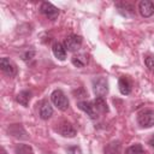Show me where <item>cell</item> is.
Masks as SVG:
<instances>
[{
    "label": "cell",
    "mask_w": 154,
    "mask_h": 154,
    "mask_svg": "<svg viewBox=\"0 0 154 154\" xmlns=\"http://www.w3.org/2000/svg\"><path fill=\"white\" fill-rule=\"evenodd\" d=\"M51 101L60 111H66L69 108V99L60 89H55L51 94Z\"/></svg>",
    "instance_id": "6da1fadb"
},
{
    "label": "cell",
    "mask_w": 154,
    "mask_h": 154,
    "mask_svg": "<svg viewBox=\"0 0 154 154\" xmlns=\"http://www.w3.org/2000/svg\"><path fill=\"white\" fill-rule=\"evenodd\" d=\"M137 123L141 128L148 129L154 125V109L147 108L138 113L137 116Z\"/></svg>",
    "instance_id": "7a4b0ae2"
},
{
    "label": "cell",
    "mask_w": 154,
    "mask_h": 154,
    "mask_svg": "<svg viewBox=\"0 0 154 154\" xmlns=\"http://www.w3.org/2000/svg\"><path fill=\"white\" fill-rule=\"evenodd\" d=\"M93 89L96 97H103L108 93V82L105 77H97L93 79Z\"/></svg>",
    "instance_id": "3957f363"
},
{
    "label": "cell",
    "mask_w": 154,
    "mask_h": 154,
    "mask_svg": "<svg viewBox=\"0 0 154 154\" xmlns=\"http://www.w3.org/2000/svg\"><path fill=\"white\" fill-rule=\"evenodd\" d=\"M77 106H78L79 109H82L83 112H85L89 116V118H91V119L99 118V114L100 113L97 112L94 102H90V101H78L77 102Z\"/></svg>",
    "instance_id": "277c9868"
},
{
    "label": "cell",
    "mask_w": 154,
    "mask_h": 154,
    "mask_svg": "<svg viewBox=\"0 0 154 154\" xmlns=\"http://www.w3.org/2000/svg\"><path fill=\"white\" fill-rule=\"evenodd\" d=\"M64 46L67 51L70 52H76L81 48L82 46V37L78 36V35H70L65 38V42H64Z\"/></svg>",
    "instance_id": "5b68a950"
},
{
    "label": "cell",
    "mask_w": 154,
    "mask_h": 154,
    "mask_svg": "<svg viewBox=\"0 0 154 154\" xmlns=\"http://www.w3.org/2000/svg\"><path fill=\"white\" fill-rule=\"evenodd\" d=\"M57 131L64 136V137H75L76 136V129L72 126L71 123L66 122V120H61L59 124H58V128H57Z\"/></svg>",
    "instance_id": "8992f818"
},
{
    "label": "cell",
    "mask_w": 154,
    "mask_h": 154,
    "mask_svg": "<svg viewBox=\"0 0 154 154\" xmlns=\"http://www.w3.org/2000/svg\"><path fill=\"white\" fill-rule=\"evenodd\" d=\"M40 10H41V12H42L48 19H51V20L57 19V17L59 16V10H58L54 5H52L51 2H47V1H45V2L41 4Z\"/></svg>",
    "instance_id": "52a82bcc"
},
{
    "label": "cell",
    "mask_w": 154,
    "mask_h": 154,
    "mask_svg": "<svg viewBox=\"0 0 154 154\" xmlns=\"http://www.w3.org/2000/svg\"><path fill=\"white\" fill-rule=\"evenodd\" d=\"M0 67H1L2 72H5L10 77H13V76L17 75V66H16V64L12 60H10L8 58H6V57L1 58V60H0Z\"/></svg>",
    "instance_id": "ba28073f"
},
{
    "label": "cell",
    "mask_w": 154,
    "mask_h": 154,
    "mask_svg": "<svg viewBox=\"0 0 154 154\" xmlns=\"http://www.w3.org/2000/svg\"><path fill=\"white\" fill-rule=\"evenodd\" d=\"M138 11L142 17L148 18V17L153 16V13H154V4L149 0H142L138 4Z\"/></svg>",
    "instance_id": "9c48e42d"
},
{
    "label": "cell",
    "mask_w": 154,
    "mask_h": 154,
    "mask_svg": "<svg viewBox=\"0 0 154 154\" xmlns=\"http://www.w3.org/2000/svg\"><path fill=\"white\" fill-rule=\"evenodd\" d=\"M40 118L43 120H47L51 118V116L53 114V107L51 106V103L48 101H42L40 105Z\"/></svg>",
    "instance_id": "30bf717a"
},
{
    "label": "cell",
    "mask_w": 154,
    "mask_h": 154,
    "mask_svg": "<svg viewBox=\"0 0 154 154\" xmlns=\"http://www.w3.org/2000/svg\"><path fill=\"white\" fill-rule=\"evenodd\" d=\"M52 51L55 58H58L59 60H65L66 58V48L64 45H61L60 42H55L52 46Z\"/></svg>",
    "instance_id": "8fae6325"
},
{
    "label": "cell",
    "mask_w": 154,
    "mask_h": 154,
    "mask_svg": "<svg viewBox=\"0 0 154 154\" xmlns=\"http://www.w3.org/2000/svg\"><path fill=\"white\" fill-rule=\"evenodd\" d=\"M118 87H119V91L123 94V95H129L131 93V83L129 81L128 77L123 76L119 78L118 81Z\"/></svg>",
    "instance_id": "7c38bea8"
},
{
    "label": "cell",
    "mask_w": 154,
    "mask_h": 154,
    "mask_svg": "<svg viewBox=\"0 0 154 154\" xmlns=\"http://www.w3.org/2000/svg\"><path fill=\"white\" fill-rule=\"evenodd\" d=\"M30 97H31V93L29 90H22L18 93V95L16 96V101L18 103H20L22 106L26 107L29 105V101H30Z\"/></svg>",
    "instance_id": "4fadbf2b"
},
{
    "label": "cell",
    "mask_w": 154,
    "mask_h": 154,
    "mask_svg": "<svg viewBox=\"0 0 154 154\" xmlns=\"http://www.w3.org/2000/svg\"><path fill=\"white\" fill-rule=\"evenodd\" d=\"M72 64L76 66V67H84L87 64H88V55L87 54H83V53H79V54H76L72 57Z\"/></svg>",
    "instance_id": "5bb4252c"
},
{
    "label": "cell",
    "mask_w": 154,
    "mask_h": 154,
    "mask_svg": "<svg viewBox=\"0 0 154 154\" xmlns=\"http://www.w3.org/2000/svg\"><path fill=\"white\" fill-rule=\"evenodd\" d=\"M93 102H94V105H95V107H96V109H97L99 113H105V112L108 111L107 103H106V101H105L103 97H96Z\"/></svg>",
    "instance_id": "9a60e30c"
},
{
    "label": "cell",
    "mask_w": 154,
    "mask_h": 154,
    "mask_svg": "<svg viewBox=\"0 0 154 154\" xmlns=\"http://www.w3.org/2000/svg\"><path fill=\"white\" fill-rule=\"evenodd\" d=\"M125 154H146V152H144L142 144L136 143V144H132V146L128 147L126 150H125Z\"/></svg>",
    "instance_id": "2e32d148"
},
{
    "label": "cell",
    "mask_w": 154,
    "mask_h": 154,
    "mask_svg": "<svg viewBox=\"0 0 154 154\" xmlns=\"http://www.w3.org/2000/svg\"><path fill=\"white\" fill-rule=\"evenodd\" d=\"M117 7H118V10H119V11L125 10L124 16H126V17H129V13H128V12H130V14H131V16H134V14H135V10H134V7H132L129 2H119V4H117Z\"/></svg>",
    "instance_id": "e0dca14e"
},
{
    "label": "cell",
    "mask_w": 154,
    "mask_h": 154,
    "mask_svg": "<svg viewBox=\"0 0 154 154\" xmlns=\"http://www.w3.org/2000/svg\"><path fill=\"white\" fill-rule=\"evenodd\" d=\"M14 150H16V154H34L31 147L28 144H17Z\"/></svg>",
    "instance_id": "ac0fdd59"
},
{
    "label": "cell",
    "mask_w": 154,
    "mask_h": 154,
    "mask_svg": "<svg viewBox=\"0 0 154 154\" xmlns=\"http://www.w3.org/2000/svg\"><path fill=\"white\" fill-rule=\"evenodd\" d=\"M144 64H146V66H147L150 71L154 70V58H153L152 55H146V57H144Z\"/></svg>",
    "instance_id": "d6986e66"
},
{
    "label": "cell",
    "mask_w": 154,
    "mask_h": 154,
    "mask_svg": "<svg viewBox=\"0 0 154 154\" xmlns=\"http://www.w3.org/2000/svg\"><path fill=\"white\" fill-rule=\"evenodd\" d=\"M66 153L67 154H82V150L77 146H70L66 148Z\"/></svg>",
    "instance_id": "ffe728a7"
},
{
    "label": "cell",
    "mask_w": 154,
    "mask_h": 154,
    "mask_svg": "<svg viewBox=\"0 0 154 154\" xmlns=\"http://www.w3.org/2000/svg\"><path fill=\"white\" fill-rule=\"evenodd\" d=\"M34 55H35V52L34 51H28V52H25L23 54V60L24 61H29V60H31L34 58Z\"/></svg>",
    "instance_id": "44dd1931"
},
{
    "label": "cell",
    "mask_w": 154,
    "mask_h": 154,
    "mask_svg": "<svg viewBox=\"0 0 154 154\" xmlns=\"http://www.w3.org/2000/svg\"><path fill=\"white\" fill-rule=\"evenodd\" d=\"M149 144H150V146H152V147H153V148H154V137H153V138H150V140H149Z\"/></svg>",
    "instance_id": "7402d4cb"
},
{
    "label": "cell",
    "mask_w": 154,
    "mask_h": 154,
    "mask_svg": "<svg viewBox=\"0 0 154 154\" xmlns=\"http://www.w3.org/2000/svg\"><path fill=\"white\" fill-rule=\"evenodd\" d=\"M1 154H6V152H5L4 149H1Z\"/></svg>",
    "instance_id": "603a6c76"
}]
</instances>
